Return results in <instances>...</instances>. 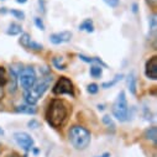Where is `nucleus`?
<instances>
[{"mask_svg":"<svg viewBox=\"0 0 157 157\" xmlns=\"http://www.w3.org/2000/svg\"><path fill=\"white\" fill-rule=\"evenodd\" d=\"M8 82V78H6V72L4 67H0V87L5 86Z\"/></svg>","mask_w":157,"mask_h":157,"instance_id":"nucleus-22","label":"nucleus"},{"mask_svg":"<svg viewBox=\"0 0 157 157\" xmlns=\"http://www.w3.org/2000/svg\"><path fill=\"white\" fill-rule=\"evenodd\" d=\"M87 90H88V93H89V94H97V93L99 92V86H98V84H95V83H92V84H89V86H88Z\"/></svg>","mask_w":157,"mask_h":157,"instance_id":"nucleus-25","label":"nucleus"},{"mask_svg":"<svg viewBox=\"0 0 157 157\" xmlns=\"http://www.w3.org/2000/svg\"><path fill=\"white\" fill-rule=\"evenodd\" d=\"M132 11H134L135 14L137 13V4H136V3H134V4H132Z\"/></svg>","mask_w":157,"mask_h":157,"instance_id":"nucleus-31","label":"nucleus"},{"mask_svg":"<svg viewBox=\"0 0 157 157\" xmlns=\"http://www.w3.org/2000/svg\"><path fill=\"white\" fill-rule=\"evenodd\" d=\"M33 21H35V25H36V27H37L38 30L45 31V24H44V21H42V19H41V17L36 16V17L33 19Z\"/></svg>","mask_w":157,"mask_h":157,"instance_id":"nucleus-24","label":"nucleus"},{"mask_svg":"<svg viewBox=\"0 0 157 157\" xmlns=\"http://www.w3.org/2000/svg\"><path fill=\"white\" fill-rule=\"evenodd\" d=\"M3 2H5V0H3Z\"/></svg>","mask_w":157,"mask_h":157,"instance_id":"nucleus-38","label":"nucleus"},{"mask_svg":"<svg viewBox=\"0 0 157 157\" xmlns=\"http://www.w3.org/2000/svg\"><path fill=\"white\" fill-rule=\"evenodd\" d=\"M150 27H151V31H156V16L153 15L151 19H150Z\"/></svg>","mask_w":157,"mask_h":157,"instance_id":"nucleus-29","label":"nucleus"},{"mask_svg":"<svg viewBox=\"0 0 157 157\" xmlns=\"http://www.w3.org/2000/svg\"><path fill=\"white\" fill-rule=\"evenodd\" d=\"M30 42H31V36H30V33H27V32H24V33L20 36L19 44H20L22 47H25V48H29V45H30Z\"/></svg>","mask_w":157,"mask_h":157,"instance_id":"nucleus-19","label":"nucleus"},{"mask_svg":"<svg viewBox=\"0 0 157 157\" xmlns=\"http://www.w3.org/2000/svg\"><path fill=\"white\" fill-rule=\"evenodd\" d=\"M17 79H19V73L14 67L10 68V92L15 93L17 90Z\"/></svg>","mask_w":157,"mask_h":157,"instance_id":"nucleus-10","label":"nucleus"},{"mask_svg":"<svg viewBox=\"0 0 157 157\" xmlns=\"http://www.w3.org/2000/svg\"><path fill=\"white\" fill-rule=\"evenodd\" d=\"M29 48H31V50H33V51H41V50L44 48V46H42L41 44H37V42H35V41H31L30 45H29Z\"/></svg>","mask_w":157,"mask_h":157,"instance_id":"nucleus-26","label":"nucleus"},{"mask_svg":"<svg viewBox=\"0 0 157 157\" xmlns=\"http://www.w3.org/2000/svg\"><path fill=\"white\" fill-rule=\"evenodd\" d=\"M145 137L147 140H151L153 142H156V137H157V130H156V126H151L148 129H146L145 131Z\"/></svg>","mask_w":157,"mask_h":157,"instance_id":"nucleus-18","label":"nucleus"},{"mask_svg":"<svg viewBox=\"0 0 157 157\" xmlns=\"http://www.w3.org/2000/svg\"><path fill=\"white\" fill-rule=\"evenodd\" d=\"M128 87H129V90L131 94H136V77L134 73H130L129 74V78H128Z\"/></svg>","mask_w":157,"mask_h":157,"instance_id":"nucleus-15","label":"nucleus"},{"mask_svg":"<svg viewBox=\"0 0 157 157\" xmlns=\"http://www.w3.org/2000/svg\"><path fill=\"white\" fill-rule=\"evenodd\" d=\"M103 123L109 128V129H111L113 131L115 130V124L113 123V120H111V117L109 116V115H104L103 116Z\"/></svg>","mask_w":157,"mask_h":157,"instance_id":"nucleus-21","label":"nucleus"},{"mask_svg":"<svg viewBox=\"0 0 157 157\" xmlns=\"http://www.w3.org/2000/svg\"><path fill=\"white\" fill-rule=\"evenodd\" d=\"M79 58L83 62H87V63H93V64H98V66H101V67H106V64L98 57H87L84 55H79Z\"/></svg>","mask_w":157,"mask_h":157,"instance_id":"nucleus-13","label":"nucleus"},{"mask_svg":"<svg viewBox=\"0 0 157 157\" xmlns=\"http://www.w3.org/2000/svg\"><path fill=\"white\" fill-rule=\"evenodd\" d=\"M5 157H20L17 153H11V155H8V156H5Z\"/></svg>","mask_w":157,"mask_h":157,"instance_id":"nucleus-32","label":"nucleus"},{"mask_svg":"<svg viewBox=\"0 0 157 157\" xmlns=\"http://www.w3.org/2000/svg\"><path fill=\"white\" fill-rule=\"evenodd\" d=\"M0 135H4V130L2 128H0Z\"/></svg>","mask_w":157,"mask_h":157,"instance_id":"nucleus-36","label":"nucleus"},{"mask_svg":"<svg viewBox=\"0 0 157 157\" xmlns=\"http://www.w3.org/2000/svg\"><path fill=\"white\" fill-rule=\"evenodd\" d=\"M37 81V75L36 72L32 67H26L24 69L20 71L19 73V82L22 87L24 90H29L33 87V84Z\"/></svg>","mask_w":157,"mask_h":157,"instance_id":"nucleus-5","label":"nucleus"},{"mask_svg":"<svg viewBox=\"0 0 157 157\" xmlns=\"http://www.w3.org/2000/svg\"><path fill=\"white\" fill-rule=\"evenodd\" d=\"M145 74L147 78L152 81L157 79V57L153 56L151 57L147 62H146V67H145Z\"/></svg>","mask_w":157,"mask_h":157,"instance_id":"nucleus-9","label":"nucleus"},{"mask_svg":"<svg viewBox=\"0 0 157 157\" xmlns=\"http://www.w3.org/2000/svg\"><path fill=\"white\" fill-rule=\"evenodd\" d=\"M103 2L106 5H109L110 8H115V6L119 5V0H103Z\"/></svg>","mask_w":157,"mask_h":157,"instance_id":"nucleus-27","label":"nucleus"},{"mask_svg":"<svg viewBox=\"0 0 157 157\" xmlns=\"http://www.w3.org/2000/svg\"><path fill=\"white\" fill-rule=\"evenodd\" d=\"M10 14L15 17V19H17V20H24L25 19V14L21 11V10H17V9H11L10 10Z\"/></svg>","mask_w":157,"mask_h":157,"instance_id":"nucleus-23","label":"nucleus"},{"mask_svg":"<svg viewBox=\"0 0 157 157\" xmlns=\"http://www.w3.org/2000/svg\"><path fill=\"white\" fill-rule=\"evenodd\" d=\"M98 109L99 110H104V105H98Z\"/></svg>","mask_w":157,"mask_h":157,"instance_id":"nucleus-35","label":"nucleus"},{"mask_svg":"<svg viewBox=\"0 0 157 157\" xmlns=\"http://www.w3.org/2000/svg\"><path fill=\"white\" fill-rule=\"evenodd\" d=\"M113 115L116 117L119 121H126L129 117V105L128 99L125 95V92H120L117 95L116 100L113 104Z\"/></svg>","mask_w":157,"mask_h":157,"instance_id":"nucleus-4","label":"nucleus"},{"mask_svg":"<svg viewBox=\"0 0 157 157\" xmlns=\"http://www.w3.org/2000/svg\"><path fill=\"white\" fill-rule=\"evenodd\" d=\"M68 139L75 150H86L92 141V135L88 129L81 125H74L68 131Z\"/></svg>","mask_w":157,"mask_h":157,"instance_id":"nucleus-2","label":"nucleus"},{"mask_svg":"<svg viewBox=\"0 0 157 157\" xmlns=\"http://www.w3.org/2000/svg\"><path fill=\"white\" fill-rule=\"evenodd\" d=\"M38 8H40V11H42L44 14L46 13V3H45V0H38Z\"/></svg>","mask_w":157,"mask_h":157,"instance_id":"nucleus-30","label":"nucleus"},{"mask_svg":"<svg viewBox=\"0 0 157 157\" xmlns=\"http://www.w3.org/2000/svg\"><path fill=\"white\" fill-rule=\"evenodd\" d=\"M99 157H110V153L105 152V153H103V155H101V156H99Z\"/></svg>","mask_w":157,"mask_h":157,"instance_id":"nucleus-34","label":"nucleus"},{"mask_svg":"<svg viewBox=\"0 0 157 157\" xmlns=\"http://www.w3.org/2000/svg\"><path fill=\"white\" fill-rule=\"evenodd\" d=\"M72 32L71 31H61V32H55L50 35V41L53 45H62L66 42H69L72 40Z\"/></svg>","mask_w":157,"mask_h":157,"instance_id":"nucleus-8","label":"nucleus"},{"mask_svg":"<svg viewBox=\"0 0 157 157\" xmlns=\"http://www.w3.org/2000/svg\"><path fill=\"white\" fill-rule=\"evenodd\" d=\"M52 63H53V66H55L57 69H61V71L66 69V63L63 62V58H62V57H53Z\"/></svg>","mask_w":157,"mask_h":157,"instance_id":"nucleus-20","label":"nucleus"},{"mask_svg":"<svg viewBox=\"0 0 157 157\" xmlns=\"http://www.w3.org/2000/svg\"><path fill=\"white\" fill-rule=\"evenodd\" d=\"M89 73H90V75L93 78H100L101 74H103V67L98 66V64H93V66H90Z\"/></svg>","mask_w":157,"mask_h":157,"instance_id":"nucleus-17","label":"nucleus"},{"mask_svg":"<svg viewBox=\"0 0 157 157\" xmlns=\"http://www.w3.org/2000/svg\"><path fill=\"white\" fill-rule=\"evenodd\" d=\"M148 2H151L152 4H156V0H148Z\"/></svg>","mask_w":157,"mask_h":157,"instance_id":"nucleus-37","label":"nucleus"},{"mask_svg":"<svg viewBox=\"0 0 157 157\" xmlns=\"http://www.w3.org/2000/svg\"><path fill=\"white\" fill-rule=\"evenodd\" d=\"M79 30L81 31H86V32H93L94 31V24H93V20L92 19H86L84 21L81 22L79 25Z\"/></svg>","mask_w":157,"mask_h":157,"instance_id":"nucleus-12","label":"nucleus"},{"mask_svg":"<svg viewBox=\"0 0 157 157\" xmlns=\"http://www.w3.org/2000/svg\"><path fill=\"white\" fill-rule=\"evenodd\" d=\"M27 126H29L30 129H37L38 126H40V123H38L37 120H35V119H32V120H30V121L27 123Z\"/></svg>","mask_w":157,"mask_h":157,"instance_id":"nucleus-28","label":"nucleus"},{"mask_svg":"<svg viewBox=\"0 0 157 157\" xmlns=\"http://www.w3.org/2000/svg\"><path fill=\"white\" fill-rule=\"evenodd\" d=\"M15 111L16 113H21V114H29V115H35L37 113L35 105H29V104H21V105H17L15 108Z\"/></svg>","mask_w":157,"mask_h":157,"instance_id":"nucleus-11","label":"nucleus"},{"mask_svg":"<svg viewBox=\"0 0 157 157\" xmlns=\"http://www.w3.org/2000/svg\"><path fill=\"white\" fill-rule=\"evenodd\" d=\"M53 94L56 95H62V94H67L71 97H74V88H73V83L71 79H68L67 77H61L56 82V84L52 88Z\"/></svg>","mask_w":157,"mask_h":157,"instance_id":"nucleus-6","label":"nucleus"},{"mask_svg":"<svg viewBox=\"0 0 157 157\" xmlns=\"http://www.w3.org/2000/svg\"><path fill=\"white\" fill-rule=\"evenodd\" d=\"M67 116H68V108L66 103L59 99L51 100L46 110V120L48 125L52 128H59L67 120Z\"/></svg>","mask_w":157,"mask_h":157,"instance_id":"nucleus-1","label":"nucleus"},{"mask_svg":"<svg viewBox=\"0 0 157 157\" xmlns=\"http://www.w3.org/2000/svg\"><path fill=\"white\" fill-rule=\"evenodd\" d=\"M27 2V0H16V3H19V4H25Z\"/></svg>","mask_w":157,"mask_h":157,"instance_id":"nucleus-33","label":"nucleus"},{"mask_svg":"<svg viewBox=\"0 0 157 157\" xmlns=\"http://www.w3.org/2000/svg\"><path fill=\"white\" fill-rule=\"evenodd\" d=\"M123 74H116L115 77H114V79H111V81H109V82H104L103 84H101V88H104V89H108V88H111V87H114L117 82H120L121 79H123Z\"/></svg>","mask_w":157,"mask_h":157,"instance_id":"nucleus-16","label":"nucleus"},{"mask_svg":"<svg viewBox=\"0 0 157 157\" xmlns=\"http://www.w3.org/2000/svg\"><path fill=\"white\" fill-rule=\"evenodd\" d=\"M21 31H22L21 25H19V24H16V22H11V24L9 25L8 30H6V33L10 35V36H16V35L21 33Z\"/></svg>","mask_w":157,"mask_h":157,"instance_id":"nucleus-14","label":"nucleus"},{"mask_svg":"<svg viewBox=\"0 0 157 157\" xmlns=\"http://www.w3.org/2000/svg\"><path fill=\"white\" fill-rule=\"evenodd\" d=\"M52 82V77L51 75H46L44 78H41L40 81H36V83L33 84V87L29 90H24V99L26 101V104L29 105H35L38 99H40L50 88Z\"/></svg>","mask_w":157,"mask_h":157,"instance_id":"nucleus-3","label":"nucleus"},{"mask_svg":"<svg viewBox=\"0 0 157 157\" xmlns=\"http://www.w3.org/2000/svg\"><path fill=\"white\" fill-rule=\"evenodd\" d=\"M14 140H15V142H16L21 148H24L25 151H30V150H32V147H33V139H32L31 135H29L27 132H24V131L15 132V134H14Z\"/></svg>","mask_w":157,"mask_h":157,"instance_id":"nucleus-7","label":"nucleus"}]
</instances>
